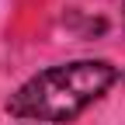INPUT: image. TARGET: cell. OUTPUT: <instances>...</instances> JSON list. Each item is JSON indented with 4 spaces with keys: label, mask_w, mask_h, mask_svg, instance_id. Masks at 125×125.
<instances>
[{
    "label": "cell",
    "mask_w": 125,
    "mask_h": 125,
    "mask_svg": "<svg viewBox=\"0 0 125 125\" xmlns=\"http://www.w3.org/2000/svg\"><path fill=\"white\" fill-rule=\"evenodd\" d=\"M118 80V70L104 59H76L35 73L10 94L7 111L24 122H73Z\"/></svg>",
    "instance_id": "cell-1"
}]
</instances>
